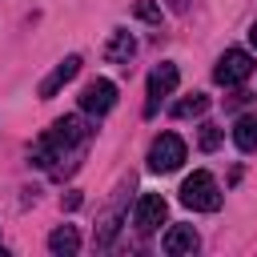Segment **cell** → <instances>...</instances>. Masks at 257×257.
<instances>
[{
    "label": "cell",
    "mask_w": 257,
    "mask_h": 257,
    "mask_svg": "<svg viewBox=\"0 0 257 257\" xmlns=\"http://www.w3.org/2000/svg\"><path fill=\"white\" fill-rule=\"evenodd\" d=\"M133 52H137V40H133L128 32H120V28H116V32L108 36V44H104V56H108V60H128Z\"/></svg>",
    "instance_id": "obj_11"
},
{
    "label": "cell",
    "mask_w": 257,
    "mask_h": 257,
    "mask_svg": "<svg viewBox=\"0 0 257 257\" xmlns=\"http://www.w3.org/2000/svg\"><path fill=\"white\" fill-rule=\"evenodd\" d=\"M137 16H141V20H161V8L149 4V0H141V4H137Z\"/></svg>",
    "instance_id": "obj_14"
},
{
    "label": "cell",
    "mask_w": 257,
    "mask_h": 257,
    "mask_svg": "<svg viewBox=\"0 0 257 257\" xmlns=\"http://www.w3.org/2000/svg\"><path fill=\"white\" fill-rule=\"evenodd\" d=\"M165 213H169V205H165L161 193H141L137 205H133V225H137L141 233H153V229L165 221Z\"/></svg>",
    "instance_id": "obj_5"
},
{
    "label": "cell",
    "mask_w": 257,
    "mask_h": 257,
    "mask_svg": "<svg viewBox=\"0 0 257 257\" xmlns=\"http://www.w3.org/2000/svg\"><path fill=\"white\" fill-rule=\"evenodd\" d=\"M249 76H253V56H249L245 48H229V52L217 60V68H213V80H217V84H225V88L245 84Z\"/></svg>",
    "instance_id": "obj_3"
},
{
    "label": "cell",
    "mask_w": 257,
    "mask_h": 257,
    "mask_svg": "<svg viewBox=\"0 0 257 257\" xmlns=\"http://www.w3.org/2000/svg\"><path fill=\"white\" fill-rule=\"evenodd\" d=\"M112 104H116V84H112V80L96 76V80H88V84H84V92H80V108H84V112L104 116Z\"/></svg>",
    "instance_id": "obj_4"
},
{
    "label": "cell",
    "mask_w": 257,
    "mask_h": 257,
    "mask_svg": "<svg viewBox=\"0 0 257 257\" xmlns=\"http://www.w3.org/2000/svg\"><path fill=\"white\" fill-rule=\"evenodd\" d=\"M233 145H237L241 153H257V112L237 116V124H233Z\"/></svg>",
    "instance_id": "obj_9"
},
{
    "label": "cell",
    "mask_w": 257,
    "mask_h": 257,
    "mask_svg": "<svg viewBox=\"0 0 257 257\" xmlns=\"http://www.w3.org/2000/svg\"><path fill=\"white\" fill-rule=\"evenodd\" d=\"M173 8H177V12H185V8H189V0H173Z\"/></svg>",
    "instance_id": "obj_15"
},
{
    "label": "cell",
    "mask_w": 257,
    "mask_h": 257,
    "mask_svg": "<svg viewBox=\"0 0 257 257\" xmlns=\"http://www.w3.org/2000/svg\"><path fill=\"white\" fill-rule=\"evenodd\" d=\"M205 108H209V96H201V92H193L189 100H181V104H177V116H201Z\"/></svg>",
    "instance_id": "obj_12"
},
{
    "label": "cell",
    "mask_w": 257,
    "mask_h": 257,
    "mask_svg": "<svg viewBox=\"0 0 257 257\" xmlns=\"http://www.w3.org/2000/svg\"><path fill=\"white\" fill-rule=\"evenodd\" d=\"M201 241H197V229L193 225H173L169 233H165V253H173V257H181V253H193Z\"/></svg>",
    "instance_id": "obj_8"
},
{
    "label": "cell",
    "mask_w": 257,
    "mask_h": 257,
    "mask_svg": "<svg viewBox=\"0 0 257 257\" xmlns=\"http://www.w3.org/2000/svg\"><path fill=\"white\" fill-rule=\"evenodd\" d=\"M177 80H181L177 64H161V68H153V76H149V100H145V112H149V116L157 112L161 96H169V92L177 88Z\"/></svg>",
    "instance_id": "obj_6"
},
{
    "label": "cell",
    "mask_w": 257,
    "mask_h": 257,
    "mask_svg": "<svg viewBox=\"0 0 257 257\" xmlns=\"http://www.w3.org/2000/svg\"><path fill=\"white\" fill-rule=\"evenodd\" d=\"M76 72H80V56H64V60H60V64H56V68L44 76L40 96H56V92H60V88H64V84L76 76Z\"/></svg>",
    "instance_id": "obj_7"
},
{
    "label": "cell",
    "mask_w": 257,
    "mask_h": 257,
    "mask_svg": "<svg viewBox=\"0 0 257 257\" xmlns=\"http://www.w3.org/2000/svg\"><path fill=\"white\" fill-rule=\"evenodd\" d=\"M249 40H253V48H257V24H253V28H249Z\"/></svg>",
    "instance_id": "obj_16"
},
{
    "label": "cell",
    "mask_w": 257,
    "mask_h": 257,
    "mask_svg": "<svg viewBox=\"0 0 257 257\" xmlns=\"http://www.w3.org/2000/svg\"><path fill=\"white\" fill-rule=\"evenodd\" d=\"M181 161H185V141L177 133H161L149 145V169L153 173H173V169H181Z\"/></svg>",
    "instance_id": "obj_2"
},
{
    "label": "cell",
    "mask_w": 257,
    "mask_h": 257,
    "mask_svg": "<svg viewBox=\"0 0 257 257\" xmlns=\"http://www.w3.org/2000/svg\"><path fill=\"white\" fill-rule=\"evenodd\" d=\"M217 145H221V128H217V124H201V149L213 153Z\"/></svg>",
    "instance_id": "obj_13"
},
{
    "label": "cell",
    "mask_w": 257,
    "mask_h": 257,
    "mask_svg": "<svg viewBox=\"0 0 257 257\" xmlns=\"http://www.w3.org/2000/svg\"><path fill=\"white\" fill-rule=\"evenodd\" d=\"M181 205H189V209H197V213L221 209V185L213 181V173L197 169L193 177H185V181H181Z\"/></svg>",
    "instance_id": "obj_1"
},
{
    "label": "cell",
    "mask_w": 257,
    "mask_h": 257,
    "mask_svg": "<svg viewBox=\"0 0 257 257\" xmlns=\"http://www.w3.org/2000/svg\"><path fill=\"white\" fill-rule=\"evenodd\" d=\"M48 249H52L56 257H72V253L80 249V233H76L72 225H60V229L48 233Z\"/></svg>",
    "instance_id": "obj_10"
}]
</instances>
